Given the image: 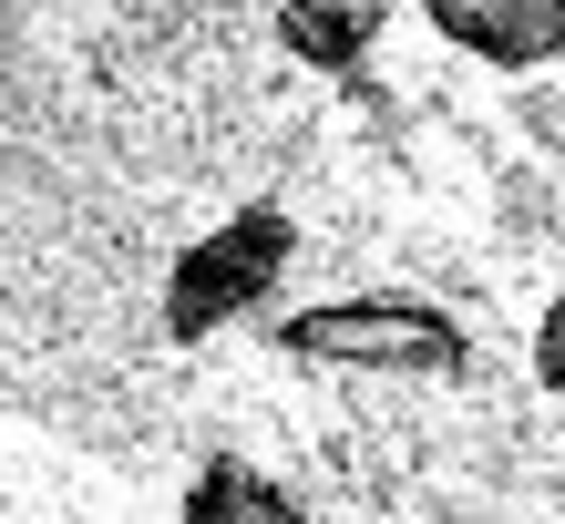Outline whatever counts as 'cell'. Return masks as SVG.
<instances>
[{"mask_svg":"<svg viewBox=\"0 0 565 524\" xmlns=\"http://www.w3.org/2000/svg\"><path fill=\"white\" fill-rule=\"evenodd\" d=\"M268 340L298 371H360V381H452L473 360L462 319L443 299H422V288H350V299L288 309Z\"/></svg>","mask_w":565,"mask_h":524,"instance_id":"1","label":"cell"},{"mask_svg":"<svg viewBox=\"0 0 565 524\" xmlns=\"http://www.w3.org/2000/svg\"><path fill=\"white\" fill-rule=\"evenodd\" d=\"M298 268V226L288 206H237L226 226H206L175 268H164V340H216L237 330V319H257L278 299V278Z\"/></svg>","mask_w":565,"mask_h":524,"instance_id":"2","label":"cell"},{"mask_svg":"<svg viewBox=\"0 0 565 524\" xmlns=\"http://www.w3.org/2000/svg\"><path fill=\"white\" fill-rule=\"evenodd\" d=\"M422 21L483 73H545L565 62V0H422Z\"/></svg>","mask_w":565,"mask_h":524,"instance_id":"3","label":"cell"},{"mask_svg":"<svg viewBox=\"0 0 565 524\" xmlns=\"http://www.w3.org/2000/svg\"><path fill=\"white\" fill-rule=\"evenodd\" d=\"M391 31V0H278V52L309 73H360Z\"/></svg>","mask_w":565,"mask_h":524,"instance_id":"4","label":"cell"},{"mask_svg":"<svg viewBox=\"0 0 565 524\" xmlns=\"http://www.w3.org/2000/svg\"><path fill=\"white\" fill-rule=\"evenodd\" d=\"M226 514H278V524H288L298 494H288V483H268L257 463H237V452H216V463L185 483V524H226Z\"/></svg>","mask_w":565,"mask_h":524,"instance_id":"5","label":"cell"},{"mask_svg":"<svg viewBox=\"0 0 565 524\" xmlns=\"http://www.w3.org/2000/svg\"><path fill=\"white\" fill-rule=\"evenodd\" d=\"M535 381L565 391V278H555V299H545V330H535Z\"/></svg>","mask_w":565,"mask_h":524,"instance_id":"6","label":"cell"}]
</instances>
